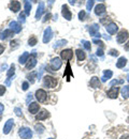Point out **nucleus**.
I'll return each instance as SVG.
<instances>
[{"instance_id": "obj_1", "label": "nucleus", "mask_w": 129, "mask_h": 139, "mask_svg": "<svg viewBox=\"0 0 129 139\" xmlns=\"http://www.w3.org/2000/svg\"><path fill=\"white\" fill-rule=\"evenodd\" d=\"M57 85V79L52 76H45L43 78V86L46 88H55Z\"/></svg>"}, {"instance_id": "obj_2", "label": "nucleus", "mask_w": 129, "mask_h": 139, "mask_svg": "<svg viewBox=\"0 0 129 139\" xmlns=\"http://www.w3.org/2000/svg\"><path fill=\"white\" fill-rule=\"evenodd\" d=\"M19 135L23 139H30V138H32V131L28 127H21Z\"/></svg>"}, {"instance_id": "obj_3", "label": "nucleus", "mask_w": 129, "mask_h": 139, "mask_svg": "<svg viewBox=\"0 0 129 139\" xmlns=\"http://www.w3.org/2000/svg\"><path fill=\"white\" fill-rule=\"evenodd\" d=\"M62 64H63V62H62V60H60L59 58H54L53 60L51 61V64H50V71H57V70H59L60 67H62Z\"/></svg>"}, {"instance_id": "obj_4", "label": "nucleus", "mask_w": 129, "mask_h": 139, "mask_svg": "<svg viewBox=\"0 0 129 139\" xmlns=\"http://www.w3.org/2000/svg\"><path fill=\"white\" fill-rule=\"evenodd\" d=\"M89 33L94 38H101L102 37V34L99 33V25H97V24H94V25L89 26Z\"/></svg>"}, {"instance_id": "obj_5", "label": "nucleus", "mask_w": 129, "mask_h": 139, "mask_svg": "<svg viewBox=\"0 0 129 139\" xmlns=\"http://www.w3.org/2000/svg\"><path fill=\"white\" fill-rule=\"evenodd\" d=\"M36 64H37V60H36V51L33 50V51H32V56L29 57L27 63H26V68H27V70H31V68H33L34 66H36Z\"/></svg>"}, {"instance_id": "obj_6", "label": "nucleus", "mask_w": 129, "mask_h": 139, "mask_svg": "<svg viewBox=\"0 0 129 139\" xmlns=\"http://www.w3.org/2000/svg\"><path fill=\"white\" fill-rule=\"evenodd\" d=\"M36 98L39 102L43 103V102H45L46 101V98H47V94L46 92L43 90V89H39L37 92H36Z\"/></svg>"}, {"instance_id": "obj_7", "label": "nucleus", "mask_w": 129, "mask_h": 139, "mask_svg": "<svg viewBox=\"0 0 129 139\" xmlns=\"http://www.w3.org/2000/svg\"><path fill=\"white\" fill-rule=\"evenodd\" d=\"M53 37V31H52L51 27H47L44 31V34H43V43H48Z\"/></svg>"}, {"instance_id": "obj_8", "label": "nucleus", "mask_w": 129, "mask_h": 139, "mask_svg": "<svg viewBox=\"0 0 129 139\" xmlns=\"http://www.w3.org/2000/svg\"><path fill=\"white\" fill-rule=\"evenodd\" d=\"M129 38V33L128 31L126 30H122L119 33H118V36H117V42L119 43V44H122V43H124L127 39Z\"/></svg>"}, {"instance_id": "obj_9", "label": "nucleus", "mask_w": 129, "mask_h": 139, "mask_svg": "<svg viewBox=\"0 0 129 139\" xmlns=\"http://www.w3.org/2000/svg\"><path fill=\"white\" fill-rule=\"evenodd\" d=\"M60 57L64 60H71L73 57V51L71 49H65L60 53Z\"/></svg>"}, {"instance_id": "obj_10", "label": "nucleus", "mask_w": 129, "mask_h": 139, "mask_svg": "<svg viewBox=\"0 0 129 139\" xmlns=\"http://www.w3.org/2000/svg\"><path fill=\"white\" fill-rule=\"evenodd\" d=\"M13 125H14V121L12 120V119H10V120H8L7 122H5V124H4V127H3V134H9L11 132V129L13 128Z\"/></svg>"}, {"instance_id": "obj_11", "label": "nucleus", "mask_w": 129, "mask_h": 139, "mask_svg": "<svg viewBox=\"0 0 129 139\" xmlns=\"http://www.w3.org/2000/svg\"><path fill=\"white\" fill-rule=\"evenodd\" d=\"M106 10H107L106 5L103 4V3H99L98 5H96V8H95V14L100 16V15L106 13Z\"/></svg>"}, {"instance_id": "obj_12", "label": "nucleus", "mask_w": 129, "mask_h": 139, "mask_svg": "<svg viewBox=\"0 0 129 139\" xmlns=\"http://www.w3.org/2000/svg\"><path fill=\"white\" fill-rule=\"evenodd\" d=\"M9 8H10L11 11L16 13V12H19V10L21 9V3L17 1V0H11V3L9 5Z\"/></svg>"}, {"instance_id": "obj_13", "label": "nucleus", "mask_w": 129, "mask_h": 139, "mask_svg": "<svg viewBox=\"0 0 129 139\" xmlns=\"http://www.w3.org/2000/svg\"><path fill=\"white\" fill-rule=\"evenodd\" d=\"M10 29L14 32V33H20L22 30V26L17 23V22H11L10 23Z\"/></svg>"}, {"instance_id": "obj_14", "label": "nucleus", "mask_w": 129, "mask_h": 139, "mask_svg": "<svg viewBox=\"0 0 129 139\" xmlns=\"http://www.w3.org/2000/svg\"><path fill=\"white\" fill-rule=\"evenodd\" d=\"M13 33L14 32L11 29H7L2 32H0V40H7L9 38H11V37H13Z\"/></svg>"}, {"instance_id": "obj_15", "label": "nucleus", "mask_w": 129, "mask_h": 139, "mask_svg": "<svg viewBox=\"0 0 129 139\" xmlns=\"http://www.w3.org/2000/svg\"><path fill=\"white\" fill-rule=\"evenodd\" d=\"M62 13H63V16L65 17L67 20H70V19L72 18V14H71L70 10L68 9V5H66V4L63 5V11H62Z\"/></svg>"}, {"instance_id": "obj_16", "label": "nucleus", "mask_w": 129, "mask_h": 139, "mask_svg": "<svg viewBox=\"0 0 129 139\" xmlns=\"http://www.w3.org/2000/svg\"><path fill=\"white\" fill-rule=\"evenodd\" d=\"M118 92H119V89L117 88V87H112V88L108 91V96L110 99H116Z\"/></svg>"}, {"instance_id": "obj_17", "label": "nucleus", "mask_w": 129, "mask_h": 139, "mask_svg": "<svg viewBox=\"0 0 129 139\" xmlns=\"http://www.w3.org/2000/svg\"><path fill=\"white\" fill-rule=\"evenodd\" d=\"M118 30V27L117 25L114 24V23H110L109 25H107V31L110 33V34H114L116 33V31Z\"/></svg>"}, {"instance_id": "obj_18", "label": "nucleus", "mask_w": 129, "mask_h": 139, "mask_svg": "<svg viewBox=\"0 0 129 139\" xmlns=\"http://www.w3.org/2000/svg\"><path fill=\"white\" fill-rule=\"evenodd\" d=\"M28 110H29L30 114H32V115H36L37 112L39 111V104H37V103L32 102V103L30 104V105H29V107H28Z\"/></svg>"}, {"instance_id": "obj_19", "label": "nucleus", "mask_w": 129, "mask_h": 139, "mask_svg": "<svg viewBox=\"0 0 129 139\" xmlns=\"http://www.w3.org/2000/svg\"><path fill=\"white\" fill-rule=\"evenodd\" d=\"M43 12H44V2H40L39 6L37 9V12H36V19L41 18V15H42Z\"/></svg>"}, {"instance_id": "obj_20", "label": "nucleus", "mask_w": 129, "mask_h": 139, "mask_svg": "<svg viewBox=\"0 0 129 139\" xmlns=\"http://www.w3.org/2000/svg\"><path fill=\"white\" fill-rule=\"evenodd\" d=\"M89 86L91 87V88H99L100 87V80H99V78L98 77H93L91 79H90V81H89Z\"/></svg>"}, {"instance_id": "obj_21", "label": "nucleus", "mask_w": 129, "mask_h": 139, "mask_svg": "<svg viewBox=\"0 0 129 139\" xmlns=\"http://www.w3.org/2000/svg\"><path fill=\"white\" fill-rule=\"evenodd\" d=\"M113 76V72L110 71V70H106L105 72H103V76L101 77V81L103 82H106L108 79H110V78Z\"/></svg>"}, {"instance_id": "obj_22", "label": "nucleus", "mask_w": 129, "mask_h": 139, "mask_svg": "<svg viewBox=\"0 0 129 139\" xmlns=\"http://www.w3.org/2000/svg\"><path fill=\"white\" fill-rule=\"evenodd\" d=\"M50 117V114H48V111H46L45 109H43V110H41L39 114L37 115V120H44V119H46V118H48Z\"/></svg>"}, {"instance_id": "obj_23", "label": "nucleus", "mask_w": 129, "mask_h": 139, "mask_svg": "<svg viewBox=\"0 0 129 139\" xmlns=\"http://www.w3.org/2000/svg\"><path fill=\"white\" fill-rule=\"evenodd\" d=\"M126 63H127V59H126L125 57H120V58L118 59V61L116 62V67H118V68L125 67Z\"/></svg>"}, {"instance_id": "obj_24", "label": "nucleus", "mask_w": 129, "mask_h": 139, "mask_svg": "<svg viewBox=\"0 0 129 139\" xmlns=\"http://www.w3.org/2000/svg\"><path fill=\"white\" fill-rule=\"evenodd\" d=\"M28 59H29V53L25 51V53L20 57V63L21 64H25L26 62L28 61Z\"/></svg>"}, {"instance_id": "obj_25", "label": "nucleus", "mask_w": 129, "mask_h": 139, "mask_svg": "<svg viewBox=\"0 0 129 139\" xmlns=\"http://www.w3.org/2000/svg\"><path fill=\"white\" fill-rule=\"evenodd\" d=\"M75 54H76V57H77V60H79V61H83V60L85 59V53L82 49H76Z\"/></svg>"}, {"instance_id": "obj_26", "label": "nucleus", "mask_w": 129, "mask_h": 139, "mask_svg": "<svg viewBox=\"0 0 129 139\" xmlns=\"http://www.w3.org/2000/svg\"><path fill=\"white\" fill-rule=\"evenodd\" d=\"M120 92H122V95H123V96H124L125 99L129 98V87H128V86L123 87L122 90H120Z\"/></svg>"}, {"instance_id": "obj_27", "label": "nucleus", "mask_w": 129, "mask_h": 139, "mask_svg": "<svg viewBox=\"0 0 129 139\" xmlns=\"http://www.w3.org/2000/svg\"><path fill=\"white\" fill-rule=\"evenodd\" d=\"M14 73H15V66H14V64H11L10 68L8 70V73H7L8 78H11V77L14 75Z\"/></svg>"}, {"instance_id": "obj_28", "label": "nucleus", "mask_w": 129, "mask_h": 139, "mask_svg": "<svg viewBox=\"0 0 129 139\" xmlns=\"http://www.w3.org/2000/svg\"><path fill=\"white\" fill-rule=\"evenodd\" d=\"M31 11V4L29 1H25V14L26 15H29Z\"/></svg>"}, {"instance_id": "obj_29", "label": "nucleus", "mask_w": 129, "mask_h": 139, "mask_svg": "<svg viewBox=\"0 0 129 139\" xmlns=\"http://www.w3.org/2000/svg\"><path fill=\"white\" fill-rule=\"evenodd\" d=\"M34 128H36V132L38 134H42L43 132H44V126H43L42 124H36V126H34Z\"/></svg>"}, {"instance_id": "obj_30", "label": "nucleus", "mask_w": 129, "mask_h": 139, "mask_svg": "<svg viewBox=\"0 0 129 139\" xmlns=\"http://www.w3.org/2000/svg\"><path fill=\"white\" fill-rule=\"evenodd\" d=\"M66 44H67V41H66V40H59V41H57V42L55 43L54 48H58V47L64 46V45H66Z\"/></svg>"}, {"instance_id": "obj_31", "label": "nucleus", "mask_w": 129, "mask_h": 139, "mask_svg": "<svg viewBox=\"0 0 129 139\" xmlns=\"http://www.w3.org/2000/svg\"><path fill=\"white\" fill-rule=\"evenodd\" d=\"M36 76H37V73L36 72H32L31 74L27 75V78H28V80L30 81V84H33L34 82V78H36Z\"/></svg>"}, {"instance_id": "obj_32", "label": "nucleus", "mask_w": 129, "mask_h": 139, "mask_svg": "<svg viewBox=\"0 0 129 139\" xmlns=\"http://www.w3.org/2000/svg\"><path fill=\"white\" fill-rule=\"evenodd\" d=\"M94 3H95V1H94V0H88V1H87V3H86V10H87L88 12H90V10L93 9V6H94Z\"/></svg>"}, {"instance_id": "obj_33", "label": "nucleus", "mask_w": 129, "mask_h": 139, "mask_svg": "<svg viewBox=\"0 0 129 139\" xmlns=\"http://www.w3.org/2000/svg\"><path fill=\"white\" fill-rule=\"evenodd\" d=\"M82 43H83V45H84V48L86 50H90L91 49V46H90V42L88 41H85V40H82Z\"/></svg>"}, {"instance_id": "obj_34", "label": "nucleus", "mask_w": 129, "mask_h": 139, "mask_svg": "<svg viewBox=\"0 0 129 139\" xmlns=\"http://www.w3.org/2000/svg\"><path fill=\"white\" fill-rule=\"evenodd\" d=\"M28 43H29L30 46H34V45L37 44V38H36V37H31V38L29 39Z\"/></svg>"}, {"instance_id": "obj_35", "label": "nucleus", "mask_w": 129, "mask_h": 139, "mask_svg": "<svg viewBox=\"0 0 129 139\" xmlns=\"http://www.w3.org/2000/svg\"><path fill=\"white\" fill-rule=\"evenodd\" d=\"M124 82V80H112L111 82H110V86L111 87H113V86H115V85H120V84H123Z\"/></svg>"}, {"instance_id": "obj_36", "label": "nucleus", "mask_w": 129, "mask_h": 139, "mask_svg": "<svg viewBox=\"0 0 129 139\" xmlns=\"http://www.w3.org/2000/svg\"><path fill=\"white\" fill-rule=\"evenodd\" d=\"M14 111H15V114H16V116H19V117H22V115H23V112H22V109H21V108H19V107H16V108L14 109Z\"/></svg>"}, {"instance_id": "obj_37", "label": "nucleus", "mask_w": 129, "mask_h": 139, "mask_svg": "<svg viewBox=\"0 0 129 139\" xmlns=\"http://www.w3.org/2000/svg\"><path fill=\"white\" fill-rule=\"evenodd\" d=\"M109 54H110L111 56H114V57H116V56H118V55H119V53H118L117 50H115V49H111Z\"/></svg>"}, {"instance_id": "obj_38", "label": "nucleus", "mask_w": 129, "mask_h": 139, "mask_svg": "<svg viewBox=\"0 0 129 139\" xmlns=\"http://www.w3.org/2000/svg\"><path fill=\"white\" fill-rule=\"evenodd\" d=\"M79 18H80V20H84L85 19V11H81L80 13H79Z\"/></svg>"}, {"instance_id": "obj_39", "label": "nucleus", "mask_w": 129, "mask_h": 139, "mask_svg": "<svg viewBox=\"0 0 129 139\" xmlns=\"http://www.w3.org/2000/svg\"><path fill=\"white\" fill-rule=\"evenodd\" d=\"M101 24H107V23H112L111 19L109 18V17H105V18H101Z\"/></svg>"}, {"instance_id": "obj_40", "label": "nucleus", "mask_w": 129, "mask_h": 139, "mask_svg": "<svg viewBox=\"0 0 129 139\" xmlns=\"http://www.w3.org/2000/svg\"><path fill=\"white\" fill-rule=\"evenodd\" d=\"M4 92H5V87L0 85V96H2V95L4 94Z\"/></svg>"}, {"instance_id": "obj_41", "label": "nucleus", "mask_w": 129, "mask_h": 139, "mask_svg": "<svg viewBox=\"0 0 129 139\" xmlns=\"http://www.w3.org/2000/svg\"><path fill=\"white\" fill-rule=\"evenodd\" d=\"M28 88H29V84L27 81H24L23 82V90L26 91V90H28Z\"/></svg>"}, {"instance_id": "obj_42", "label": "nucleus", "mask_w": 129, "mask_h": 139, "mask_svg": "<svg viewBox=\"0 0 129 139\" xmlns=\"http://www.w3.org/2000/svg\"><path fill=\"white\" fill-rule=\"evenodd\" d=\"M93 42L95 43V44H97V45H100L101 47H103V43H102L101 41H99V40H96V39H94V40H93Z\"/></svg>"}, {"instance_id": "obj_43", "label": "nucleus", "mask_w": 129, "mask_h": 139, "mask_svg": "<svg viewBox=\"0 0 129 139\" xmlns=\"http://www.w3.org/2000/svg\"><path fill=\"white\" fill-rule=\"evenodd\" d=\"M17 43H19L17 41H11V43H10V44H11V47H12V48H16V47H17Z\"/></svg>"}, {"instance_id": "obj_44", "label": "nucleus", "mask_w": 129, "mask_h": 139, "mask_svg": "<svg viewBox=\"0 0 129 139\" xmlns=\"http://www.w3.org/2000/svg\"><path fill=\"white\" fill-rule=\"evenodd\" d=\"M97 56H99V57H102L103 56V50H102V48H99L98 50H97V54H96Z\"/></svg>"}, {"instance_id": "obj_45", "label": "nucleus", "mask_w": 129, "mask_h": 139, "mask_svg": "<svg viewBox=\"0 0 129 139\" xmlns=\"http://www.w3.org/2000/svg\"><path fill=\"white\" fill-rule=\"evenodd\" d=\"M20 22L21 23H25V14L24 13L20 14Z\"/></svg>"}, {"instance_id": "obj_46", "label": "nucleus", "mask_w": 129, "mask_h": 139, "mask_svg": "<svg viewBox=\"0 0 129 139\" xmlns=\"http://www.w3.org/2000/svg\"><path fill=\"white\" fill-rule=\"evenodd\" d=\"M70 64L69 63H67V71H66V73H65V75H67V74H71V71H70Z\"/></svg>"}, {"instance_id": "obj_47", "label": "nucleus", "mask_w": 129, "mask_h": 139, "mask_svg": "<svg viewBox=\"0 0 129 139\" xmlns=\"http://www.w3.org/2000/svg\"><path fill=\"white\" fill-rule=\"evenodd\" d=\"M31 100H32V94L30 93V94H28L27 99H26V103H27V104H29V101H31Z\"/></svg>"}, {"instance_id": "obj_48", "label": "nucleus", "mask_w": 129, "mask_h": 139, "mask_svg": "<svg viewBox=\"0 0 129 139\" xmlns=\"http://www.w3.org/2000/svg\"><path fill=\"white\" fill-rule=\"evenodd\" d=\"M11 79H12V78H8V80L5 81V85L9 87V86H10L11 85Z\"/></svg>"}, {"instance_id": "obj_49", "label": "nucleus", "mask_w": 129, "mask_h": 139, "mask_svg": "<svg viewBox=\"0 0 129 139\" xmlns=\"http://www.w3.org/2000/svg\"><path fill=\"white\" fill-rule=\"evenodd\" d=\"M50 17H51V14H50V13H48V14H46V15H45V18L43 19V22H46L47 19H50Z\"/></svg>"}, {"instance_id": "obj_50", "label": "nucleus", "mask_w": 129, "mask_h": 139, "mask_svg": "<svg viewBox=\"0 0 129 139\" xmlns=\"http://www.w3.org/2000/svg\"><path fill=\"white\" fill-rule=\"evenodd\" d=\"M3 50H4V46L0 44V55H1V54L3 53Z\"/></svg>"}, {"instance_id": "obj_51", "label": "nucleus", "mask_w": 129, "mask_h": 139, "mask_svg": "<svg viewBox=\"0 0 129 139\" xmlns=\"http://www.w3.org/2000/svg\"><path fill=\"white\" fill-rule=\"evenodd\" d=\"M3 109H4V106L2 105V104H0V115L2 114V111H3Z\"/></svg>"}, {"instance_id": "obj_52", "label": "nucleus", "mask_w": 129, "mask_h": 139, "mask_svg": "<svg viewBox=\"0 0 129 139\" xmlns=\"http://www.w3.org/2000/svg\"><path fill=\"white\" fill-rule=\"evenodd\" d=\"M8 67V65L7 64H2V66H1V71H4V70Z\"/></svg>"}, {"instance_id": "obj_53", "label": "nucleus", "mask_w": 129, "mask_h": 139, "mask_svg": "<svg viewBox=\"0 0 129 139\" xmlns=\"http://www.w3.org/2000/svg\"><path fill=\"white\" fill-rule=\"evenodd\" d=\"M125 49H126V50H129V42L125 45Z\"/></svg>"}, {"instance_id": "obj_54", "label": "nucleus", "mask_w": 129, "mask_h": 139, "mask_svg": "<svg viewBox=\"0 0 129 139\" xmlns=\"http://www.w3.org/2000/svg\"><path fill=\"white\" fill-rule=\"evenodd\" d=\"M68 1H69V3H70V4H74L75 0H68Z\"/></svg>"}, {"instance_id": "obj_55", "label": "nucleus", "mask_w": 129, "mask_h": 139, "mask_svg": "<svg viewBox=\"0 0 129 139\" xmlns=\"http://www.w3.org/2000/svg\"><path fill=\"white\" fill-rule=\"evenodd\" d=\"M103 37H105L107 40H111V37H109V36H106V34H103Z\"/></svg>"}, {"instance_id": "obj_56", "label": "nucleus", "mask_w": 129, "mask_h": 139, "mask_svg": "<svg viewBox=\"0 0 129 139\" xmlns=\"http://www.w3.org/2000/svg\"><path fill=\"white\" fill-rule=\"evenodd\" d=\"M127 80H128V82H129V74L127 75Z\"/></svg>"}, {"instance_id": "obj_57", "label": "nucleus", "mask_w": 129, "mask_h": 139, "mask_svg": "<svg viewBox=\"0 0 129 139\" xmlns=\"http://www.w3.org/2000/svg\"><path fill=\"white\" fill-rule=\"evenodd\" d=\"M79 1H80V3H83V2H84V0H79Z\"/></svg>"}, {"instance_id": "obj_58", "label": "nucleus", "mask_w": 129, "mask_h": 139, "mask_svg": "<svg viewBox=\"0 0 129 139\" xmlns=\"http://www.w3.org/2000/svg\"><path fill=\"white\" fill-rule=\"evenodd\" d=\"M122 139H129V138H128V137H123Z\"/></svg>"}, {"instance_id": "obj_59", "label": "nucleus", "mask_w": 129, "mask_h": 139, "mask_svg": "<svg viewBox=\"0 0 129 139\" xmlns=\"http://www.w3.org/2000/svg\"><path fill=\"white\" fill-rule=\"evenodd\" d=\"M24 1H29V2H30V1H31V0H24Z\"/></svg>"}, {"instance_id": "obj_60", "label": "nucleus", "mask_w": 129, "mask_h": 139, "mask_svg": "<svg viewBox=\"0 0 129 139\" xmlns=\"http://www.w3.org/2000/svg\"><path fill=\"white\" fill-rule=\"evenodd\" d=\"M98 1H103V0H98Z\"/></svg>"}, {"instance_id": "obj_61", "label": "nucleus", "mask_w": 129, "mask_h": 139, "mask_svg": "<svg viewBox=\"0 0 129 139\" xmlns=\"http://www.w3.org/2000/svg\"><path fill=\"white\" fill-rule=\"evenodd\" d=\"M48 139H54V138H48Z\"/></svg>"}]
</instances>
